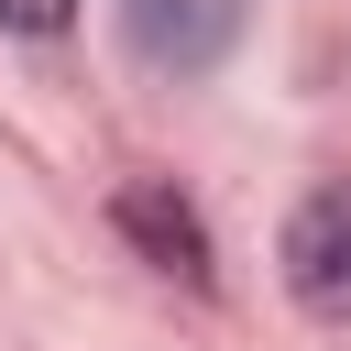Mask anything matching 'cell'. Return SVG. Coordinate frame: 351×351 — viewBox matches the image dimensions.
Instances as JSON below:
<instances>
[{
  "instance_id": "obj_1",
  "label": "cell",
  "mask_w": 351,
  "mask_h": 351,
  "mask_svg": "<svg viewBox=\"0 0 351 351\" xmlns=\"http://www.w3.org/2000/svg\"><path fill=\"white\" fill-rule=\"evenodd\" d=\"M274 263H285V285H296V307H307V318L351 329V186H318V197L285 219Z\"/></svg>"
},
{
  "instance_id": "obj_2",
  "label": "cell",
  "mask_w": 351,
  "mask_h": 351,
  "mask_svg": "<svg viewBox=\"0 0 351 351\" xmlns=\"http://www.w3.org/2000/svg\"><path fill=\"white\" fill-rule=\"evenodd\" d=\"M121 44L154 77H208L241 44V0H121Z\"/></svg>"
},
{
  "instance_id": "obj_3",
  "label": "cell",
  "mask_w": 351,
  "mask_h": 351,
  "mask_svg": "<svg viewBox=\"0 0 351 351\" xmlns=\"http://www.w3.org/2000/svg\"><path fill=\"white\" fill-rule=\"evenodd\" d=\"M121 219H132V230H143V241H154L176 274H208V241H197V219H186V208H165L154 186H132V197H121Z\"/></svg>"
},
{
  "instance_id": "obj_4",
  "label": "cell",
  "mask_w": 351,
  "mask_h": 351,
  "mask_svg": "<svg viewBox=\"0 0 351 351\" xmlns=\"http://www.w3.org/2000/svg\"><path fill=\"white\" fill-rule=\"evenodd\" d=\"M66 11H77V0H0L11 33H66Z\"/></svg>"
}]
</instances>
